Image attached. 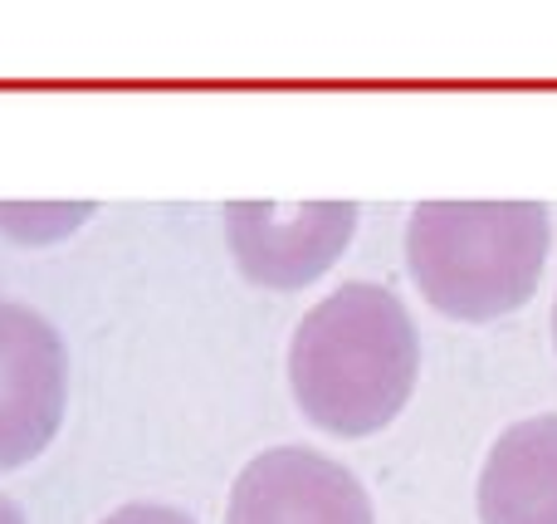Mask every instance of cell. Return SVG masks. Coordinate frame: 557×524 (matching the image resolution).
<instances>
[{
    "instance_id": "9c48e42d",
    "label": "cell",
    "mask_w": 557,
    "mask_h": 524,
    "mask_svg": "<svg viewBox=\"0 0 557 524\" xmlns=\"http://www.w3.org/2000/svg\"><path fill=\"white\" fill-rule=\"evenodd\" d=\"M0 524H25V515H20V510L10 505L5 496H0Z\"/></svg>"
},
{
    "instance_id": "8992f818",
    "label": "cell",
    "mask_w": 557,
    "mask_h": 524,
    "mask_svg": "<svg viewBox=\"0 0 557 524\" xmlns=\"http://www.w3.org/2000/svg\"><path fill=\"white\" fill-rule=\"evenodd\" d=\"M480 524H557V412L513 422L480 471Z\"/></svg>"
},
{
    "instance_id": "5b68a950",
    "label": "cell",
    "mask_w": 557,
    "mask_h": 524,
    "mask_svg": "<svg viewBox=\"0 0 557 524\" xmlns=\"http://www.w3.org/2000/svg\"><path fill=\"white\" fill-rule=\"evenodd\" d=\"M225 524H376L372 500L343 461L274 447L235 476Z\"/></svg>"
},
{
    "instance_id": "6da1fadb",
    "label": "cell",
    "mask_w": 557,
    "mask_h": 524,
    "mask_svg": "<svg viewBox=\"0 0 557 524\" xmlns=\"http://www.w3.org/2000/svg\"><path fill=\"white\" fill-rule=\"evenodd\" d=\"M421 368L416 324L382 284H343L304 314L288 343V382L313 427L372 437L406 407Z\"/></svg>"
},
{
    "instance_id": "7a4b0ae2",
    "label": "cell",
    "mask_w": 557,
    "mask_h": 524,
    "mask_svg": "<svg viewBox=\"0 0 557 524\" xmlns=\"http://www.w3.org/2000/svg\"><path fill=\"white\" fill-rule=\"evenodd\" d=\"M548 241L539 202H421L406 226V265L441 314L484 324L533 300Z\"/></svg>"
},
{
    "instance_id": "277c9868",
    "label": "cell",
    "mask_w": 557,
    "mask_h": 524,
    "mask_svg": "<svg viewBox=\"0 0 557 524\" xmlns=\"http://www.w3.org/2000/svg\"><path fill=\"white\" fill-rule=\"evenodd\" d=\"M69 363L59 333L25 304L0 300V471L35 461L64 422Z\"/></svg>"
},
{
    "instance_id": "52a82bcc",
    "label": "cell",
    "mask_w": 557,
    "mask_h": 524,
    "mask_svg": "<svg viewBox=\"0 0 557 524\" xmlns=\"http://www.w3.org/2000/svg\"><path fill=\"white\" fill-rule=\"evenodd\" d=\"M94 206H5L0 202V231L15 235V241H54V235H69L78 221H88Z\"/></svg>"
},
{
    "instance_id": "30bf717a",
    "label": "cell",
    "mask_w": 557,
    "mask_h": 524,
    "mask_svg": "<svg viewBox=\"0 0 557 524\" xmlns=\"http://www.w3.org/2000/svg\"><path fill=\"white\" fill-rule=\"evenodd\" d=\"M553 343H557V304H553Z\"/></svg>"
},
{
    "instance_id": "3957f363",
    "label": "cell",
    "mask_w": 557,
    "mask_h": 524,
    "mask_svg": "<svg viewBox=\"0 0 557 524\" xmlns=\"http://www.w3.org/2000/svg\"><path fill=\"white\" fill-rule=\"evenodd\" d=\"M357 231L352 202H231L225 235L235 265L264 290H298L318 280Z\"/></svg>"
},
{
    "instance_id": "ba28073f",
    "label": "cell",
    "mask_w": 557,
    "mask_h": 524,
    "mask_svg": "<svg viewBox=\"0 0 557 524\" xmlns=\"http://www.w3.org/2000/svg\"><path fill=\"white\" fill-rule=\"evenodd\" d=\"M103 524H196L191 515H182V510L172 505H152V500H133V505L113 510Z\"/></svg>"
}]
</instances>
